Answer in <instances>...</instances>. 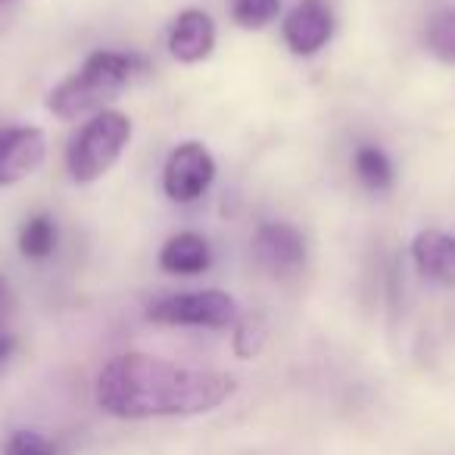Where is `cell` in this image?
<instances>
[{
	"label": "cell",
	"mask_w": 455,
	"mask_h": 455,
	"mask_svg": "<svg viewBox=\"0 0 455 455\" xmlns=\"http://www.w3.org/2000/svg\"><path fill=\"white\" fill-rule=\"evenodd\" d=\"M4 4H10V0H0V7H4Z\"/></svg>",
	"instance_id": "cell-20"
},
{
	"label": "cell",
	"mask_w": 455,
	"mask_h": 455,
	"mask_svg": "<svg viewBox=\"0 0 455 455\" xmlns=\"http://www.w3.org/2000/svg\"><path fill=\"white\" fill-rule=\"evenodd\" d=\"M128 140H132V119L125 113H119V109L94 113L66 150V165H69L72 181L91 184L103 178L119 163Z\"/></svg>",
	"instance_id": "cell-3"
},
{
	"label": "cell",
	"mask_w": 455,
	"mask_h": 455,
	"mask_svg": "<svg viewBox=\"0 0 455 455\" xmlns=\"http://www.w3.org/2000/svg\"><path fill=\"white\" fill-rule=\"evenodd\" d=\"M427 51L436 60L455 66V7L440 10L427 26Z\"/></svg>",
	"instance_id": "cell-14"
},
{
	"label": "cell",
	"mask_w": 455,
	"mask_h": 455,
	"mask_svg": "<svg viewBox=\"0 0 455 455\" xmlns=\"http://www.w3.org/2000/svg\"><path fill=\"white\" fill-rule=\"evenodd\" d=\"M215 181V159L200 140H184L163 169V190L175 203H196Z\"/></svg>",
	"instance_id": "cell-5"
},
{
	"label": "cell",
	"mask_w": 455,
	"mask_h": 455,
	"mask_svg": "<svg viewBox=\"0 0 455 455\" xmlns=\"http://www.w3.org/2000/svg\"><path fill=\"white\" fill-rule=\"evenodd\" d=\"M266 334H268L266 318L247 315L243 322H237V328H235V353L241 355V359H253L262 349V343H266Z\"/></svg>",
	"instance_id": "cell-16"
},
{
	"label": "cell",
	"mask_w": 455,
	"mask_h": 455,
	"mask_svg": "<svg viewBox=\"0 0 455 455\" xmlns=\"http://www.w3.org/2000/svg\"><path fill=\"white\" fill-rule=\"evenodd\" d=\"M20 250L26 259H47L57 250V221L51 215H32L20 231Z\"/></svg>",
	"instance_id": "cell-13"
},
{
	"label": "cell",
	"mask_w": 455,
	"mask_h": 455,
	"mask_svg": "<svg viewBox=\"0 0 455 455\" xmlns=\"http://www.w3.org/2000/svg\"><path fill=\"white\" fill-rule=\"evenodd\" d=\"M4 455H57V446L51 440H44L35 430H16L7 443V452Z\"/></svg>",
	"instance_id": "cell-17"
},
{
	"label": "cell",
	"mask_w": 455,
	"mask_h": 455,
	"mask_svg": "<svg viewBox=\"0 0 455 455\" xmlns=\"http://www.w3.org/2000/svg\"><path fill=\"white\" fill-rule=\"evenodd\" d=\"M140 69H144V60L132 57V53H91L76 76L63 78L47 94V109L63 122H76L88 113H100L103 103H109L125 84H132V78Z\"/></svg>",
	"instance_id": "cell-2"
},
{
	"label": "cell",
	"mask_w": 455,
	"mask_h": 455,
	"mask_svg": "<svg viewBox=\"0 0 455 455\" xmlns=\"http://www.w3.org/2000/svg\"><path fill=\"white\" fill-rule=\"evenodd\" d=\"M281 13V0H235L231 20L241 28H266Z\"/></svg>",
	"instance_id": "cell-15"
},
{
	"label": "cell",
	"mask_w": 455,
	"mask_h": 455,
	"mask_svg": "<svg viewBox=\"0 0 455 455\" xmlns=\"http://www.w3.org/2000/svg\"><path fill=\"white\" fill-rule=\"evenodd\" d=\"M159 266L169 275H200L212 266V250H209V241L196 231H181V235L169 237L159 253Z\"/></svg>",
	"instance_id": "cell-11"
},
{
	"label": "cell",
	"mask_w": 455,
	"mask_h": 455,
	"mask_svg": "<svg viewBox=\"0 0 455 455\" xmlns=\"http://www.w3.org/2000/svg\"><path fill=\"white\" fill-rule=\"evenodd\" d=\"M215 47V22L203 10H184L169 32V53L178 63H203Z\"/></svg>",
	"instance_id": "cell-9"
},
{
	"label": "cell",
	"mask_w": 455,
	"mask_h": 455,
	"mask_svg": "<svg viewBox=\"0 0 455 455\" xmlns=\"http://www.w3.org/2000/svg\"><path fill=\"white\" fill-rule=\"evenodd\" d=\"M16 353V337H10V334H0V371L7 368V362H10V355Z\"/></svg>",
	"instance_id": "cell-18"
},
{
	"label": "cell",
	"mask_w": 455,
	"mask_h": 455,
	"mask_svg": "<svg viewBox=\"0 0 455 455\" xmlns=\"http://www.w3.org/2000/svg\"><path fill=\"white\" fill-rule=\"evenodd\" d=\"M355 178L362 181V188L371 190V194H384L393 188V163L387 159V153L380 147H359L353 159Z\"/></svg>",
	"instance_id": "cell-12"
},
{
	"label": "cell",
	"mask_w": 455,
	"mask_h": 455,
	"mask_svg": "<svg viewBox=\"0 0 455 455\" xmlns=\"http://www.w3.org/2000/svg\"><path fill=\"white\" fill-rule=\"evenodd\" d=\"M253 253L262 268L284 278L306 266V237L291 221H266L253 237Z\"/></svg>",
	"instance_id": "cell-7"
},
{
	"label": "cell",
	"mask_w": 455,
	"mask_h": 455,
	"mask_svg": "<svg viewBox=\"0 0 455 455\" xmlns=\"http://www.w3.org/2000/svg\"><path fill=\"white\" fill-rule=\"evenodd\" d=\"M281 35H284V44L291 47V53L315 57L322 47H328L331 35H334V16H331L324 0H299L287 13Z\"/></svg>",
	"instance_id": "cell-8"
},
{
	"label": "cell",
	"mask_w": 455,
	"mask_h": 455,
	"mask_svg": "<svg viewBox=\"0 0 455 455\" xmlns=\"http://www.w3.org/2000/svg\"><path fill=\"white\" fill-rule=\"evenodd\" d=\"M47 156V138L32 125H0V188L35 175Z\"/></svg>",
	"instance_id": "cell-6"
},
{
	"label": "cell",
	"mask_w": 455,
	"mask_h": 455,
	"mask_svg": "<svg viewBox=\"0 0 455 455\" xmlns=\"http://www.w3.org/2000/svg\"><path fill=\"white\" fill-rule=\"evenodd\" d=\"M147 318L165 328H212L221 331L235 324L237 303L225 291H190L169 293L147 306Z\"/></svg>",
	"instance_id": "cell-4"
},
{
	"label": "cell",
	"mask_w": 455,
	"mask_h": 455,
	"mask_svg": "<svg viewBox=\"0 0 455 455\" xmlns=\"http://www.w3.org/2000/svg\"><path fill=\"white\" fill-rule=\"evenodd\" d=\"M237 390L221 371H196L147 353H122L97 378V405L113 418H175L219 409Z\"/></svg>",
	"instance_id": "cell-1"
},
{
	"label": "cell",
	"mask_w": 455,
	"mask_h": 455,
	"mask_svg": "<svg viewBox=\"0 0 455 455\" xmlns=\"http://www.w3.org/2000/svg\"><path fill=\"white\" fill-rule=\"evenodd\" d=\"M411 259L424 278L455 284V237L443 231H421L411 243Z\"/></svg>",
	"instance_id": "cell-10"
},
{
	"label": "cell",
	"mask_w": 455,
	"mask_h": 455,
	"mask_svg": "<svg viewBox=\"0 0 455 455\" xmlns=\"http://www.w3.org/2000/svg\"><path fill=\"white\" fill-rule=\"evenodd\" d=\"M7 315V281L0 278V322Z\"/></svg>",
	"instance_id": "cell-19"
}]
</instances>
